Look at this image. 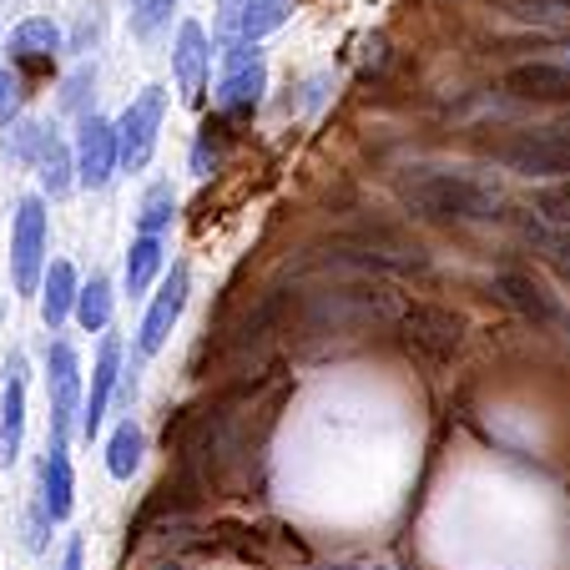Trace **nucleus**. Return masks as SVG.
Wrapping results in <instances>:
<instances>
[{"label":"nucleus","mask_w":570,"mask_h":570,"mask_svg":"<svg viewBox=\"0 0 570 570\" xmlns=\"http://www.w3.org/2000/svg\"><path fill=\"white\" fill-rule=\"evenodd\" d=\"M46 404H51V444H71V434L81 430L87 394H81V358L66 338L46 344Z\"/></svg>","instance_id":"f03ea898"},{"label":"nucleus","mask_w":570,"mask_h":570,"mask_svg":"<svg viewBox=\"0 0 570 570\" xmlns=\"http://www.w3.org/2000/svg\"><path fill=\"white\" fill-rule=\"evenodd\" d=\"M76 303H81V278H76V268L66 258H56L51 268H46V283H41V323L56 334V328L76 313Z\"/></svg>","instance_id":"dca6fc26"},{"label":"nucleus","mask_w":570,"mask_h":570,"mask_svg":"<svg viewBox=\"0 0 570 570\" xmlns=\"http://www.w3.org/2000/svg\"><path fill=\"white\" fill-rule=\"evenodd\" d=\"M268 91V56L258 46H227L223 51V87H217V107L227 121L253 117V107Z\"/></svg>","instance_id":"7ed1b4c3"},{"label":"nucleus","mask_w":570,"mask_h":570,"mask_svg":"<svg viewBox=\"0 0 570 570\" xmlns=\"http://www.w3.org/2000/svg\"><path fill=\"white\" fill-rule=\"evenodd\" d=\"M399 203L414 217H430V223H495V217H505L500 187L464 173H434V167H420V173L404 177Z\"/></svg>","instance_id":"f257e3e1"},{"label":"nucleus","mask_w":570,"mask_h":570,"mask_svg":"<svg viewBox=\"0 0 570 570\" xmlns=\"http://www.w3.org/2000/svg\"><path fill=\"white\" fill-rule=\"evenodd\" d=\"M525 243L535 253H546L560 273L570 278V227H556V223H540L535 213H525Z\"/></svg>","instance_id":"5701e85b"},{"label":"nucleus","mask_w":570,"mask_h":570,"mask_svg":"<svg viewBox=\"0 0 570 570\" xmlns=\"http://www.w3.org/2000/svg\"><path fill=\"white\" fill-rule=\"evenodd\" d=\"M530 213H535L540 223L570 227V183H556V187H546V193H535V203H530Z\"/></svg>","instance_id":"bb28decb"},{"label":"nucleus","mask_w":570,"mask_h":570,"mask_svg":"<svg viewBox=\"0 0 570 570\" xmlns=\"http://www.w3.org/2000/svg\"><path fill=\"white\" fill-rule=\"evenodd\" d=\"M16 107H21V81H16V71H6L0 66V127H16Z\"/></svg>","instance_id":"c85d7f7f"},{"label":"nucleus","mask_w":570,"mask_h":570,"mask_svg":"<svg viewBox=\"0 0 570 570\" xmlns=\"http://www.w3.org/2000/svg\"><path fill=\"white\" fill-rule=\"evenodd\" d=\"M167 117V87H147L141 97L127 101V111L117 117V141H121V167L141 173L157 151V131Z\"/></svg>","instance_id":"39448f33"},{"label":"nucleus","mask_w":570,"mask_h":570,"mask_svg":"<svg viewBox=\"0 0 570 570\" xmlns=\"http://www.w3.org/2000/svg\"><path fill=\"white\" fill-rule=\"evenodd\" d=\"M223 131H227V117H207L203 131L193 141V177H213V167L223 161Z\"/></svg>","instance_id":"393cba45"},{"label":"nucleus","mask_w":570,"mask_h":570,"mask_svg":"<svg viewBox=\"0 0 570 570\" xmlns=\"http://www.w3.org/2000/svg\"><path fill=\"white\" fill-rule=\"evenodd\" d=\"M207 66H213L207 31L197 21H183V31H177V46H173V71H177V91H183L187 107H197V101H203Z\"/></svg>","instance_id":"4468645a"},{"label":"nucleus","mask_w":570,"mask_h":570,"mask_svg":"<svg viewBox=\"0 0 570 570\" xmlns=\"http://www.w3.org/2000/svg\"><path fill=\"white\" fill-rule=\"evenodd\" d=\"M293 0H223L217 6V36L227 46H258L268 31L288 21Z\"/></svg>","instance_id":"9d476101"},{"label":"nucleus","mask_w":570,"mask_h":570,"mask_svg":"<svg viewBox=\"0 0 570 570\" xmlns=\"http://www.w3.org/2000/svg\"><path fill=\"white\" fill-rule=\"evenodd\" d=\"M11 66H21V71H51L56 66V56H61V31H56L51 21H21L11 31Z\"/></svg>","instance_id":"2eb2a0df"},{"label":"nucleus","mask_w":570,"mask_h":570,"mask_svg":"<svg viewBox=\"0 0 570 570\" xmlns=\"http://www.w3.org/2000/svg\"><path fill=\"white\" fill-rule=\"evenodd\" d=\"M26 404H31V368L26 354H11L0 379V464H16L26 450Z\"/></svg>","instance_id":"6e6552de"},{"label":"nucleus","mask_w":570,"mask_h":570,"mask_svg":"<svg viewBox=\"0 0 570 570\" xmlns=\"http://www.w3.org/2000/svg\"><path fill=\"white\" fill-rule=\"evenodd\" d=\"M36 495H41L46 515H51L56 525L71 520V510H76V470H71V450H66V444L46 440V454H41V464H36Z\"/></svg>","instance_id":"f8f14e48"},{"label":"nucleus","mask_w":570,"mask_h":570,"mask_svg":"<svg viewBox=\"0 0 570 570\" xmlns=\"http://www.w3.org/2000/svg\"><path fill=\"white\" fill-rule=\"evenodd\" d=\"M111 308H117V288H111V278H91L81 283V303H76V323L87 328V334H101L111 323Z\"/></svg>","instance_id":"412c9836"},{"label":"nucleus","mask_w":570,"mask_h":570,"mask_svg":"<svg viewBox=\"0 0 570 570\" xmlns=\"http://www.w3.org/2000/svg\"><path fill=\"white\" fill-rule=\"evenodd\" d=\"M121 384V338L107 334L101 338V354H97V368H91V389H87V410H81V434L97 440L101 424H107V410H111V394Z\"/></svg>","instance_id":"ddd939ff"},{"label":"nucleus","mask_w":570,"mask_h":570,"mask_svg":"<svg viewBox=\"0 0 570 570\" xmlns=\"http://www.w3.org/2000/svg\"><path fill=\"white\" fill-rule=\"evenodd\" d=\"M141 450H147L141 424L127 414V420L111 430V440H107V474H111V480H131V474L141 470Z\"/></svg>","instance_id":"6ab92c4d"},{"label":"nucleus","mask_w":570,"mask_h":570,"mask_svg":"<svg viewBox=\"0 0 570 570\" xmlns=\"http://www.w3.org/2000/svg\"><path fill=\"white\" fill-rule=\"evenodd\" d=\"M36 177H41V193L46 197H66L81 177H76V151L66 147V141L51 137V147H46V157L36 161Z\"/></svg>","instance_id":"aec40b11"},{"label":"nucleus","mask_w":570,"mask_h":570,"mask_svg":"<svg viewBox=\"0 0 570 570\" xmlns=\"http://www.w3.org/2000/svg\"><path fill=\"white\" fill-rule=\"evenodd\" d=\"M490 288H495V298H500V303H510V308H520V313H525V318H550V313H556V303H550V293L540 288L535 278H525V273H500V278L490 283Z\"/></svg>","instance_id":"f3484780"},{"label":"nucleus","mask_w":570,"mask_h":570,"mask_svg":"<svg viewBox=\"0 0 570 570\" xmlns=\"http://www.w3.org/2000/svg\"><path fill=\"white\" fill-rule=\"evenodd\" d=\"M121 167V141H117V121L107 117H81L76 127V177L81 187H107Z\"/></svg>","instance_id":"0eeeda50"},{"label":"nucleus","mask_w":570,"mask_h":570,"mask_svg":"<svg viewBox=\"0 0 570 570\" xmlns=\"http://www.w3.org/2000/svg\"><path fill=\"white\" fill-rule=\"evenodd\" d=\"M495 161L525 177H560L570 173V141L560 131H520V137L500 141Z\"/></svg>","instance_id":"423d86ee"},{"label":"nucleus","mask_w":570,"mask_h":570,"mask_svg":"<svg viewBox=\"0 0 570 570\" xmlns=\"http://www.w3.org/2000/svg\"><path fill=\"white\" fill-rule=\"evenodd\" d=\"M173 6L177 0H141L137 6V31H157V26L173 16Z\"/></svg>","instance_id":"c756f323"},{"label":"nucleus","mask_w":570,"mask_h":570,"mask_svg":"<svg viewBox=\"0 0 570 570\" xmlns=\"http://www.w3.org/2000/svg\"><path fill=\"white\" fill-rule=\"evenodd\" d=\"M187 293H193V273H187V263H177V268L167 273V283L157 288V298H151L141 328H137V358H151L167 338H173L177 318H183V308H187Z\"/></svg>","instance_id":"1a4fd4ad"},{"label":"nucleus","mask_w":570,"mask_h":570,"mask_svg":"<svg viewBox=\"0 0 570 570\" xmlns=\"http://www.w3.org/2000/svg\"><path fill=\"white\" fill-rule=\"evenodd\" d=\"M46 147H51V131H46L41 121H31V117H21L11 131H6V151H11L21 167H36V161L46 157Z\"/></svg>","instance_id":"b1692460"},{"label":"nucleus","mask_w":570,"mask_h":570,"mask_svg":"<svg viewBox=\"0 0 570 570\" xmlns=\"http://www.w3.org/2000/svg\"><path fill=\"white\" fill-rule=\"evenodd\" d=\"M157 273H161V237H131L127 268H121V288H127L131 298H141V293L157 283Z\"/></svg>","instance_id":"a211bd4d"},{"label":"nucleus","mask_w":570,"mask_h":570,"mask_svg":"<svg viewBox=\"0 0 570 570\" xmlns=\"http://www.w3.org/2000/svg\"><path fill=\"white\" fill-rule=\"evenodd\" d=\"M173 217H177L173 183L147 187V197H141V213H137V237H161L167 227H173Z\"/></svg>","instance_id":"4be33fe9"},{"label":"nucleus","mask_w":570,"mask_h":570,"mask_svg":"<svg viewBox=\"0 0 570 570\" xmlns=\"http://www.w3.org/2000/svg\"><path fill=\"white\" fill-rule=\"evenodd\" d=\"M46 197H21L11 227V278L16 293H41L46 283Z\"/></svg>","instance_id":"20e7f679"},{"label":"nucleus","mask_w":570,"mask_h":570,"mask_svg":"<svg viewBox=\"0 0 570 570\" xmlns=\"http://www.w3.org/2000/svg\"><path fill=\"white\" fill-rule=\"evenodd\" d=\"M51 530H56V520L46 515L41 495H31V505H26V550H36V556H41V550L51 546Z\"/></svg>","instance_id":"cd10ccee"},{"label":"nucleus","mask_w":570,"mask_h":570,"mask_svg":"<svg viewBox=\"0 0 570 570\" xmlns=\"http://www.w3.org/2000/svg\"><path fill=\"white\" fill-rule=\"evenodd\" d=\"M61 570H87V546H81V535H71V540H66Z\"/></svg>","instance_id":"7c9ffc66"},{"label":"nucleus","mask_w":570,"mask_h":570,"mask_svg":"<svg viewBox=\"0 0 570 570\" xmlns=\"http://www.w3.org/2000/svg\"><path fill=\"white\" fill-rule=\"evenodd\" d=\"M91 97H97V66H81L76 76H66L61 87V107L71 111V117H91Z\"/></svg>","instance_id":"a878e982"},{"label":"nucleus","mask_w":570,"mask_h":570,"mask_svg":"<svg viewBox=\"0 0 570 570\" xmlns=\"http://www.w3.org/2000/svg\"><path fill=\"white\" fill-rule=\"evenodd\" d=\"M505 91L535 107H570V66L560 61H520L505 71Z\"/></svg>","instance_id":"9b49d317"}]
</instances>
